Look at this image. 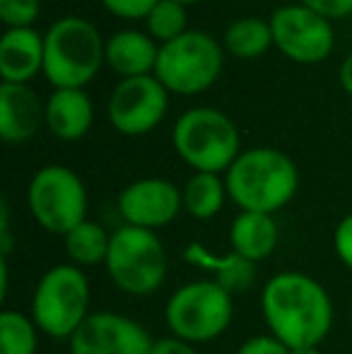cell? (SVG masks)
Segmentation results:
<instances>
[{
    "mask_svg": "<svg viewBox=\"0 0 352 354\" xmlns=\"http://www.w3.org/2000/svg\"><path fill=\"white\" fill-rule=\"evenodd\" d=\"M176 154L193 169L205 174H227L239 157V131L225 111L196 106L176 118L172 131Z\"/></svg>",
    "mask_w": 352,
    "mask_h": 354,
    "instance_id": "4",
    "label": "cell"
},
{
    "mask_svg": "<svg viewBox=\"0 0 352 354\" xmlns=\"http://www.w3.org/2000/svg\"><path fill=\"white\" fill-rule=\"evenodd\" d=\"M150 354H198V352H196V345L169 335V337H160V340H155Z\"/></svg>",
    "mask_w": 352,
    "mask_h": 354,
    "instance_id": "30",
    "label": "cell"
},
{
    "mask_svg": "<svg viewBox=\"0 0 352 354\" xmlns=\"http://www.w3.org/2000/svg\"><path fill=\"white\" fill-rule=\"evenodd\" d=\"M181 210V191L167 178H138L118 193V214L128 227L157 232L174 222Z\"/></svg>",
    "mask_w": 352,
    "mask_h": 354,
    "instance_id": "13",
    "label": "cell"
},
{
    "mask_svg": "<svg viewBox=\"0 0 352 354\" xmlns=\"http://www.w3.org/2000/svg\"><path fill=\"white\" fill-rule=\"evenodd\" d=\"M157 56H160V44L147 32L123 29L106 41V63L111 71L121 75V80L155 75Z\"/></svg>",
    "mask_w": 352,
    "mask_h": 354,
    "instance_id": "18",
    "label": "cell"
},
{
    "mask_svg": "<svg viewBox=\"0 0 352 354\" xmlns=\"http://www.w3.org/2000/svg\"><path fill=\"white\" fill-rule=\"evenodd\" d=\"M183 261L203 272H210V280L220 284L225 292L241 294L256 280V263L241 258L239 253H212L203 243H188L183 251Z\"/></svg>",
    "mask_w": 352,
    "mask_h": 354,
    "instance_id": "17",
    "label": "cell"
},
{
    "mask_svg": "<svg viewBox=\"0 0 352 354\" xmlns=\"http://www.w3.org/2000/svg\"><path fill=\"white\" fill-rule=\"evenodd\" d=\"M71 354H150L155 340L133 318L94 311L68 340Z\"/></svg>",
    "mask_w": 352,
    "mask_h": 354,
    "instance_id": "12",
    "label": "cell"
},
{
    "mask_svg": "<svg viewBox=\"0 0 352 354\" xmlns=\"http://www.w3.org/2000/svg\"><path fill=\"white\" fill-rule=\"evenodd\" d=\"M227 193L241 212L275 214L299 188L297 164L282 149L254 147L241 152L225 174Z\"/></svg>",
    "mask_w": 352,
    "mask_h": 354,
    "instance_id": "2",
    "label": "cell"
},
{
    "mask_svg": "<svg viewBox=\"0 0 352 354\" xmlns=\"http://www.w3.org/2000/svg\"><path fill=\"white\" fill-rule=\"evenodd\" d=\"M46 126V104L29 84L0 82V138L10 145L32 140Z\"/></svg>",
    "mask_w": 352,
    "mask_h": 354,
    "instance_id": "14",
    "label": "cell"
},
{
    "mask_svg": "<svg viewBox=\"0 0 352 354\" xmlns=\"http://www.w3.org/2000/svg\"><path fill=\"white\" fill-rule=\"evenodd\" d=\"M66 241V253L71 258L73 266L77 268H92V266H104L109 256V246H111V234L102 227V224L85 219L82 224H77L73 232H68L63 236Z\"/></svg>",
    "mask_w": 352,
    "mask_h": 354,
    "instance_id": "22",
    "label": "cell"
},
{
    "mask_svg": "<svg viewBox=\"0 0 352 354\" xmlns=\"http://www.w3.org/2000/svg\"><path fill=\"white\" fill-rule=\"evenodd\" d=\"M350 311H352V304H350Z\"/></svg>",
    "mask_w": 352,
    "mask_h": 354,
    "instance_id": "34",
    "label": "cell"
},
{
    "mask_svg": "<svg viewBox=\"0 0 352 354\" xmlns=\"http://www.w3.org/2000/svg\"><path fill=\"white\" fill-rule=\"evenodd\" d=\"M44 73V34L34 27L5 29L0 39V77L3 82L29 84Z\"/></svg>",
    "mask_w": 352,
    "mask_h": 354,
    "instance_id": "15",
    "label": "cell"
},
{
    "mask_svg": "<svg viewBox=\"0 0 352 354\" xmlns=\"http://www.w3.org/2000/svg\"><path fill=\"white\" fill-rule=\"evenodd\" d=\"M104 268L109 280L123 294L150 297L165 284L169 261L165 243L155 232L123 224L111 234V246Z\"/></svg>",
    "mask_w": 352,
    "mask_h": 354,
    "instance_id": "6",
    "label": "cell"
},
{
    "mask_svg": "<svg viewBox=\"0 0 352 354\" xmlns=\"http://www.w3.org/2000/svg\"><path fill=\"white\" fill-rule=\"evenodd\" d=\"M181 198L183 210L191 214L193 219L207 222L215 214H220L230 193H227V183L225 178H220V174L193 171V176L181 188Z\"/></svg>",
    "mask_w": 352,
    "mask_h": 354,
    "instance_id": "20",
    "label": "cell"
},
{
    "mask_svg": "<svg viewBox=\"0 0 352 354\" xmlns=\"http://www.w3.org/2000/svg\"><path fill=\"white\" fill-rule=\"evenodd\" d=\"M169 92L155 75L126 77L111 89L106 104L109 123L121 136L138 138L155 131L167 116Z\"/></svg>",
    "mask_w": 352,
    "mask_h": 354,
    "instance_id": "11",
    "label": "cell"
},
{
    "mask_svg": "<svg viewBox=\"0 0 352 354\" xmlns=\"http://www.w3.org/2000/svg\"><path fill=\"white\" fill-rule=\"evenodd\" d=\"M89 313V282L82 268L61 263L44 272L32 294V321L44 335L71 340Z\"/></svg>",
    "mask_w": 352,
    "mask_h": 354,
    "instance_id": "5",
    "label": "cell"
},
{
    "mask_svg": "<svg viewBox=\"0 0 352 354\" xmlns=\"http://www.w3.org/2000/svg\"><path fill=\"white\" fill-rule=\"evenodd\" d=\"M39 10L41 0H0V19L8 29L32 27Z\"/></svg>",
    "mask_w": 352,
    "mask_h": 354,
    "instance_id": "25",
    "label": "cell"
},
{
    "mask_svg": "<svg viewBox=\"0 0 352 354\" xmlns=\"http://www.w3.org/2000/svg\"><path fill=\"white\" fill-rule=\"evenodd\" d=\"M338 80H340V87H343L345 92L352 97V51L343 58V63H340Z\"/></svg>",
    "mask_w": 352,
    "mask_h": 354,
    "instance_id": "31",
    "label": "cell"
},
{
    "mask_svg": "<svg viewBox=\"0 0 352 354\" xmlns=\"http://www.w3.org/2000/svg\"><path fill=\"white\" fill-rule=\"evenodd\" d=\"M302 5H306L309 10L319 12L326 19H343L352 15V0H299Z\"/></svg>",
    "mask_w": 352,
    "mask_h": 354,
    "instance_id": "28",
    "label": "cell"
},
{
    "mask_svg": "<svg viewBox=\"0 0 352 354\" xmlns=\"http://www.w3.org/2000/svg\"><path fill=\"white\" fill-rule=\"evenodd\" d=\"M27 207L39 227L66 236L87 219V188L73 169L48 164L29 181Z\"/></svg>",
    "mask_w": 352,
    "mask_h": 354,
    "instance_id": "9",
    "label": "cell"
},
{
    "mask_svg": "<svg viewBox=\"0 0 352 354\" xmlns=\"http://www.w3.org/2000/svg\"><path fill=\"white\" fill-rule=\"evenodd\" d=\"M333 248H335L338 261L343 263L348 270H352V212L345 214V217L338 222V227H335Z\"/></svg>",
    "mask_w": 352,
    "mask_h": 354,
    "instance_id": "27",
    "label": "cell"
},
{
    "mask_svg": "<svg viewBox=\"0 0 352 354\" xmlns=\"http://www.w3.org/2000/svg\"><path fill=\"white\" fill-rule=\"evenodd\" d=\"M290 354H321L319 347H297V350H292Z\"/></svg>",
    "mask_w": 352,
    "mask_h": 354,
    "instance_id": "32",
    "label": "cell"
},
{
    "mask_svg": "<svg viewBox=\"0 0 352 354\" xmlns=\"http://www.w3.org/2000/svg\"><path fill=\"white\" fill-rule=\"evenodd\" d=\"M261 313L272 337L297 347H319L333 328V301L306 272H277L261 292Z\"/></svg>",
    "mask_w": 352,
    "mask_h": 354,
    "instance_id": "1",
    "label": "cell"
},
{
    "mask_svg": "<svg viewBox=\"0 0 352 354\" xmlns=\"http://www.w3.org/2000/svg\"><path fill=\"white\" fill-rule=\"evenodd\" d=\"M94 121L92 99L85 89H53L46 102V128L63 142H75L87 136Z\"/></svg>",
    "mask_w": 352,
    "mask_h": 354,
    "instance_id": "16",
    "label": "cell"
},
{
    "mask_svg": "<svg viewBox=\"0 0 352 354\" xmlns=\"http://www.w3.org/2000/svg\"><path fill=\"white\" fill-rule=\"evenodd\" d=\"M225 51L232 53L234 58L241 61H254L261 58L272 44V29L270 22L261 17H241L234 19L230 27L225 29Z\"/></svg>",
    "mask_w": 352,
    "mask_h": 354,
    "instance_id": "21",
    "label": "cell"
},
{
    "mask_svg": "<svg viewBox=\"0 0 352 354\" xmlns=\"http://www.w3.org/2000/svg\"><path fill=\"white\" fill-rule=\"evenodd\" d=\"M272 44L285 58L302 66H314L331 56L335 34L331 19L321 17L302 3L282 5L270 15Z\"/></svg>",
    "mask_w": 352,
    "mask_h": 354,
    "instance_id": "10",
    "label": "cell"
},
{
    "mask_svg": "<svg viewBox=\"0 0 352 354\" xmlns=\"http://www.w3.org/2000/svg\"><path fill=\"white\" fill-rule=\"evenodd\" d=\"M176 3H181V5H186V8H188V5H198V3H203V0H176Z\"/></svg>",
    "mask_w": 352,
    "mask_h": 354,
    "instance_id": "33",
    "label": "cell"
},
{
    "mask_svg": "<svg viewBox=\"0 0 352 354\" xmlns=\"http://www.w3.org/2000/svg\"><path fill=\"white\" fill-rule=\"evenodd\" d=\"M145 24H147V34L160 46H165V44L174 41V39L188 32L186 5L176 3V0H160L152 8V12L145 17Z\"/></svg>",
    "mask_w": 352,
    "mask_h": 354,
    "instance_id": "24",
    "label": "cell"
},
{
    "mask_svg": "<svg viewBox=\"0 0 352 354\" xmlns=\"http://www.w3.org/2000/svg\"><path fill=\"white\" fill-rule=\"evenodd\" d=\"M39 333L32 316L8 308L0 313V354H37Z\"/></svg>",
    "mask_w": 352,
    "mask_h": 354,
    "instance_id": "23",
    "label": "cell"
},
{
    "mask_svg": "<svg viewBox=\"0 0 352 354\" xmlns=\"http://www.w3.org/2000/svg\"><path fill=\"white\" fill-rule=\"evenodd\" d=\"M225 66V48L201 29H188L174 41L160 46L155 77L169 94H201L217 82Z\"/></svg>",
    "mask_w": 352,
    "mask_h": 354,
    "instance_id": "8",
    "label": "cell"
},
{
    "mask_svg": "<svg viewBox=\"0 0 352 354\" xmlns=\"http://www.w3.org/2000/svg\"><path fill=\"white\" fill-rule=\"evenodd\" d=\"M280 229L272 214L239 212L230 224V246L251 263H261L275 251Z\"/></svg>",
    "mask_w": 352,
    "mask_h": 354,
    "instance_id": "19",
    "label": "cell"
},
{
    "mask_svg": "<svg viewBox=\"0 0 352 354\" xmlns=\"http://www.w3.org/2000/svg\"><path fill=\"white\" fill-rule=\"evenodd\" d=\"M292 350L287 345H282L277 337H272L270 333L268 335H256L249 337L244 345L237 350V354H290Z\"/></svg>",
    "mask_w": 352,
    "mask_h": 354,
    "instance_id": "29",
    "label": "cell"
},
{
    "mask_svg": "<svg viewBox=\"0 0 352 354\" xmlns=\"http://www.w3.org/2000/svg\"><path fill=\"white\" fill-rule=\"evenodd\" d=\"M234 318L232 294L212 280H193L178 287L165 306L169 333L191 345L217 340Z\"/></svg>",
    "mask_w": 352,
    "mask_h": 354,
    "instance_id": "7",
    "label": "cell"
},
{
    "mask_svg": "<svg viewBox=\"0 0 352 354\" xmlns=\"http://www.w3.org/2000/svg\"><path fill=\"white\" fill-rule=\"evenodd\" d=\"M106 61V41L89 19L68 15L44 34V75L53 89H82Z\"/></svg>",
    "mask_w": 352,
    "mask_h": 354,
    "instance_id": "3",
    "label": "cell"
},
{
    "mask_svg": "<svg viewBox=\"0 0 352 354\" xmlns=\"http://www.w3.org/2000/svg\"><path fill=\"white\" fill-rule=\"evenodd\" d=\"M160 0H102L111 15L121 19H145Z\"/></svg>",
    "mask_w": 352,
    "mask_h": 354,
    "instance_id": "26",
    "label": "cell"
}]
</instances>
